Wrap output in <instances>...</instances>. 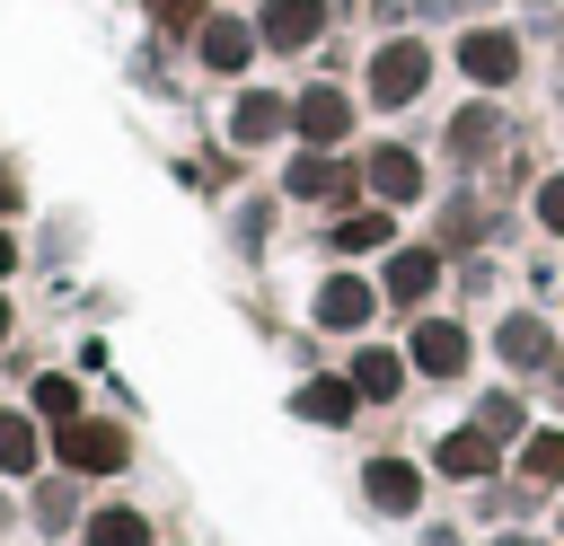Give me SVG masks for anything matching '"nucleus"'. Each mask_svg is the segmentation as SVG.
<instances>
[{
  "instance_id": "nucleus-1",
  "label": "nucleus",
  "mask_w": 564,
  "mask_h": 546,
  "mask_svg": "<svg viewBox=\"0 0 564 546\" xmlns=\"http://www.w3.org/2000/svg\"><path fill=\"white\" fill-rule=\"evenodd\" d=\"M441 44L432 35H414V26H397V35H379L370 53H361V106L370 114H405V106H423L432 97V79H441Z\"/></svg>"
},
{
  "instance_id": "nucleus-2",
  "label": "nucleus",
  "mask_w": 564,
  "mask_h": 546,
  "mask_svg": "<svg viewBox=\"0 0 564 546\" xmlns=\"http://www.w3.org/2000/svg\"><path fill=\"white\" fill-rule=\"evenodd\" d=\"M449 70L467 79V97H511L529 79V26L511 18H467L449 35Z\"/></svg>"
},
{
  "instance_id": "nucleus-3",
  "label": "nucleus",
  "mask_w": 564,
  "mask_h": 546,
  "mask_svg": "<svg viewBox=\"0 0 564 546\" xmlns=\"http://www.w3.org/2000/svg\"><path fill=\"white\" fill-rule=\"evenodd\" d=\"M282 203H300V211H352V203H370V185H361V150H300L291 141V159H282V185H273Z\"/></svg>"
},
{
  "instance_id": "nucleus-4",
  "label": "nucleus",
  "mask_w": 564,
  "mask_h": 546,
  "mask_svg": "<svg viewBox=\"0 0 564 546\" xmlns=\"http://www.w3.org/2000/svg\"><path fill=\"white\" fill-rule=\"evenodd\" d=\"M379 317H388V299H379V273H370V264H326V273L308 282V335L361 343Z\"/></svg>"
},
{
  "instance_id": "nucleus-5",
  "label": "nucleus",
  "mask_w": 564,
  "mask_h": 546,
  "mask_svg": "<svg viewBox=\"0 0 564 546\" xmlns=\"http://www.w3.org/2000/svg\"><path fill=\"white\" fill-rule=\"evenodd\" d=\"M405 361H414V379L423 387H467L476 379V352H485V335L467 326V317H449V308H423V317H405Z\"/></svg>"
},
{
  "instance_id": "nucleus-6",
  "label": "nucleus",
  "mask_w": 564,
  "mask_h": 546,
  "mask_svg": "<svg viewBox=\"0 0 564 546\" xmlns=\"http://www.w3.org/2000/svg\"><path fill=\"white\" fill-rule=\"evenodd\" d=\"M370 273H379L388 317H423V308H441V291H449V247H441V238H397Z\"/></svg>"
},
{
  "instance_id": "nucleus-7",
  "label": "nucleus",
  "mask_w": 564,
  "mask_h": 546,
  "mask_svg": "<svg viewBox=\"0 0 564 546\" xmlns=\"http://www.w3.org/2000/svg\"><path fill=\"white\" fill-rule=\"evenodd\" d=\"M361 88H344V79H300L291 88V141L300 150H352L361 141Z\"/></svg>"
},
{
  "instance_id": "nucleus-8",
  "label": "nucleus",
  "mask_w": 564,
  "mask_h": 546,
  "mask_svg": "<svg viewBox=\"0 0 564 546\" xmlns=\"http://www.w3.org/2000/svg\"><path fill=\"white\" fill-rule=\"evenodd\" d=\"M485 352L502 361V379L538 387V379L564 361V317H546V308H502V317H494V335H485Z\"/></svg>"
},
{
  "instance_id": "nucleus-9",
  "label": "nucleus",
  "mask_w": 564,
  "mask_h": 546,
  "mask_svg": "<svg viewBox=\"0 0 564 546\" xmlns=\"http://www.w3.org/2000/svg\"><path fill=\"white\" fill-rule=\"evenodd\" d=\"M53 467L79 476V484L123 476V467H132V423H115V414H79V423H62V432H53Z\"/></svg>"
},
{
  "instance_id": "nucleus-10",
  "label": "nucleus",
  "mask_w": 564,
  "mask_h": 546,
  "mask_svg": "<svg viewBox=\"0 0 564 546\" xmlns=\"http://www.w3.org/2000/svg\"><path fill=\"white\" fill-rule=\"evenodd\" d=\"M220 132H229L238 159H247V150H291V88H273V79H238Z\"/></svg>"
},
{
  "instance_id": "nucleus-11",
  "label": "nucleus",
  "mask_w": 564,
  "mask_h": 546,
  "mask_svg": "<svg viewBox=\"0 0 564 546\" xmlns=\"http://www.w3.org/2000/svg\"><path fill=\"white\" fill-rule=\"evenodd\" d=\"M502 150H511V114H502V97H467V106H449V123H441V159H449L458 176H485Z\"/></svg>"
},
{
  "instance_id": "nucleus-12",
  "label": "nucleus",
  "mask_w": 564,
  "mask_h": 546,
  "mask_svg": "<svg viewBox=\"0 0 564 546\" xmlns=\"http://www.w3.org/2000/svg\"><path fill=\"white\" fill-rule=\"evenodd\" d=\"M185 53H194V70H203V79H229V88H238V79H256L264 35H256V18H247V9H212V18H203V35H194Z\"/></svg>"
},
{
  "instance_id": "nucleus-13",
  "label": "nucleus",
  "mask_w": 564,
  "mask_h": 546,
  "mask_svg": "<svg viewBox=\"0 0 564 546\" xmlns=\"http://www.w3.org/2000/svg\"><path fill=\"white\" fill-rule=\"evenodd\" d=\"M423 467L441 476V484H494V476H511V449L485 432V423H449V432H432V449H423Z\"/></svg>"
},
{
  "instance_id": "nucleus-14",
  "label": "nucleus",
  "mask_w": 564,
  "mask_h": 546,
  "mask_svg": "<svg viewBox=\"0 0 564 546\" xmlns=\"http://www.w3.org/2000/svg\"><path fill=\"white\" fill-rule=\"evenodd\" d=\"M361 185H370V203L414 211V203H432V159L414 141H361Z\"/></svg>"
},
{
  "instance_id": "nucleus-15",
  "label": "nucleus",
  "mask_w": 564,
  "mask_h": 546,
  "mask_svg": "<svg viewBox=\"0 0 564 546\" xmlns=\"http://www.w3.org/2000/svg\"><path fill=\"white\" fill-rule=\"evenodd\" d=\"M361 502H370L379 520H423V502H432V467L405 458V449H370V458H361Z\"/></svg>"
},
{
  "instance_id": "nucleus-16",
  "label": "nucleus",
  "mask_w": 564,
  "mask_h": 546,
  "mask_svg": "<svg viewBox=\"0 0 564 546\" xmlns=\"http://www.w3.org/2000/svg\"><path fill=\"white\" fill-rule=\"evenodd\" d=\"M256 18V35H264V53H282V62H300V53H317L326 35H335V0H256L247 9Z\"/></svg>"
},
{
  "instance_id": "nucleus-17",
  "label": "nucleus",
  "mask_w": 564,
  "mask_h": 546,
  "mask_svg": "<svg viewBox=\"0 0 564 546\" xmlns=\"http://www.w3.org/2000/svg\"><path fill=\"white\" fill-rule=\"evenodd\" d=\"M405 211H388V203H352V211H335L326 220V264H379L405 229H397Z\"/></svg>"
},
{
  "instance_id": "nucleus-18",
  "label": "nucleus",
  "mask_w": 564,
  "mask_h": 546,
  "mask_svg": "<svg viewBox=\"0 0 564 546\" xmlns=\"http://www.w3.org/2000/svg\"><path fill=\"white\" fill-rule=\"evenodd\" d=\"M344 379L361 387V405H397V396L414 387V361H405V343H388V335H361V343L344 352Z\"/></svg>"
},
{
  "instance_id": "nucleus-19",
  "label": "nucleus",
  "mask_w": 564,
  "mask_h": 546,
  "mask_svg": "<svg viewBox=\"0 0 564 546\" xmlns=\"http://www.w3.org/2000/svg\"><path fill=\"white\" fill-rule=\"evenodd\" d=\"M291 414H300V423H317V432H352L370 405H361V387H352V379H344V361H335V370H308V379L291 387Z\"/></svg>"
},
{
  "instance_id": "nucleus-20",
  "label": "nucleus",
  "mask_w": 564,
  "mask_h": 546,
  "mask_svg": "<svg viewBox=\"0 0 564 546\" xmlns=\"http://www.w3.org/2000/svg\"><path fill=\"white\" fill-rule=\"evenodd\" d=\"M53 467V423H35V405H0V484H35Z\"/></svg>"
},
{
  "instance_id": "nucleus-21",
  "label": "nucleus",
  "mask_w": 564,
  "mask_h": 546,
  "mask_svg": "<svg viewBox=\"0 0 564 546\" xmlns=\"http://www.w3.org/2000/svg\"><path fill=\"white\" fill-rule=\"evenodd\" d=\"M467 423H485V432H494L502 449H520V440L538 432V387H520V379H502V387H476Z\"/></svg>"
},
{
  "instance_id": "nucleus-22",
  "label": "nucleus",
  "mask_w": 564,
  "mask_h": 546,
  "mask_svg": "<svg viewBox=\"0 0 564 546\" xmlns=\"http://www.w3.org/2000/svg\"><path fill=\"white\" fill-rule=\"evenodd\" d=\"M26 520H35L44 537L79 528V520H88V484H79V476H62V467H44V476L26 484Z\"/></svg>"
},
{
  "instance_id": "nucleus-23",
  "label": "nucleus",
  "mask_w": 564,
  "mask_h": 546,
  "mask_svg": "<svg viewBox=\"0 0 564 546\" xmlns=\"http://www.w3.org/2000/svg\"><path fill=\"white\" fill-rule=\"evenodd\" d=\"M511 476L538 484V493H564V423H555V414H538V432L511 449Z\"/></svg>"
},
{
  "instance_id": "nucleus-24",
  "label": "nucleus",
  "mask_w": 564,
  "mask_h": 546,
  "mask_svg": "<svg viewBox=\"0 0 564 546\" xmlns=\"http://www.w3.org/2000/svg\"><path fill=\"white\" fill-rule=\"evenodd\" d=\"M79 546H159V528H150V511H141V502H88Z\"/></svg>"
},
{
  "instance_id": "nucleus-25",
  "label": "nucleus",
  "mask_w": 564,
  "mask_h": 546,
  "mask_svg": "<svg viewBox=\"0 0 564 546\" xmlns=\"http://www.w3.org/2000/svg\"><path fill=\"white\" fill-rule=\"evenodd\" d=\"M432 238L449 247V264H458V255H485V203H476V194H449V203H441V229H432Z\"/></svg>"
},
{
  "instance_id": "nucleus-26",
  "label": "nucleus",
  "mask_w": 564,
  "mask_h": 546,
  "mask_svg": "<svg viewBox=\"0 0 564 546\" xmlns=\"http://www.w3.org/2000/svg\"><path fill=\"white\" fill-rule=\"evenodd\" d=\"M26 405H35V423H53V432H62V423H79V414H88V387H79V370H44Z\"/></svg>"
},
{
  "instance_id": "nucleus-27",
  "label": "nucleus",
  "mask_w": 564,
  "mask_h": 546,
  "mask_svg": "<svg viewBox=\"0 0 564 546\" xmlns=\"http://www.w3.org/2000/svg\"><path fill=\"white\" fill-rule=\"evenodd\" d=\"M212 9H220V0H141V18H150V35H159V44H194Z\"/></svg>"
},
{
  "instance_id": "nucleus-28",
  "label": "nucleus",
  "mask_w": 564,
  "mask_h": 546,
  "mask_svg": "<svg viewBox=\"0 0 564 546\" xmlns=\"http://www.w3.org/2000/svg\"><path fill=\"white\" fill-rule=\"evenodd\" d=\"M529 229H538L546 247H564V167H546V176L529 185Z\"/></svg>"
},
{
  "instance_id": "nucleus-29",
  "label": "nucleus",
  "mask_w": 564,
  "mask_h": 546,
  "mask_svg": "<svg viewBox=\"0 0 564 546\" xmlns=\"http://www.w3.org/2000/svg\"><path fill=\"white\" fill-rule=\"evenodd\" d=\"M18 211H26V176L0 159V220H18Z\"/></svg>"
},
{
  "instance_id": "nucleus-30",
  "label": "nucleus",
  "mask_w": 564,
  "mask_h": 546,
  "mask_svg": "<svg viewBox=\"0 0 564 546\" xmlns=\"http://www.w3.org/2000/svg\"><path fill=\"white\" fill-rule=\"evenodd\" d=\"M538 414H555V423H564V361L538 379Z\"/></svg>"
},
{
  "instance_id": "nucleus-31",
  "label": "nucleus",
  "mask_w": 564,
  "mask_h": 546,
  "mask_svg": "<svg viewBox=\"0 0 564 546\" xmlns=\"http://www.w3.org/2000/svg\"><path fill=\"white\" fill-rule=\"evenodd\" d=\"M18 264H26V247H18V220H0V282H9Z\"/></svg>"
},
{
  "instance_id": "nucleus-32",
  "label": "nucleus",
  "mask_w": 564,
  "mask_h": 546,
  "mask_svg": "<svg viewBox=\"0 0 564 546\" xmlns=\"http://www.w3.org/2000/svg\"><path fill=\"white\" fill-rule=\"evenodd\" d=\"M18 520H26V502H18V484H0V537H9Z\"/></svg>"
},
{
  "instance_id": "nucleus-33",
  "label": "nucleus",
  "mask_w": 564,
  "mask_h": 546,
  "mask_svg": "<svg viewBox=\"0 0 564 546\" xmlns=\"http://www.w3.org/2000/svg\"><path fill=\"white\" fill-rule=\"evenodd\" d=\"M449 9H458V26L467 18H502V0H449Z\"/></svg>"
},
{
  "instance_id": "nucleus-34",
  "label": "nucleus",
  "mask_w": 564,
  "mask_h": 546,
  "mask_svg": "<svg viewBox=\"0 0 564 546\" xmlns=\"http://www.w3.org/2000/svg\"><path fill=\"white\" fill-rule=\"evenodd\" d=\"M485 546H538V537H529V520H511V528H494Z\"/></svg>"
},
{
  "instance_id": "nucleus-35",
  "label": "nucleus",
  "mask_w": 564,
  "mask_h": 546,
  "mask_svg": "<svg viewBox=\"0 0 564 546\" xmlns=\"http://www.w3.org/2000/svg\"><path fill=\"white\" fill-rule=\"evenodd\" d=\"M18 335V299H9V282H0V343Z\"/></svg>"
},
{
  "instance_id": "nucleus-36",
  "label": "nucleus",
  "mask_w": 564,
  "mask_h": 546,
  "mask_svg": "<svg viewBox=\"0 0 564 546\" xmlns=\"http://www.w3.org/2000/svg\"><path fill=\"white\" fill-rule=\"evenodd\" d=\"M414 546H467V537H458V528H423Z\"/></svg>"
},
{
  "instance_id": "nucleus-37",
  "label": "nucleus",
  "mask_w": 564,
  "mask_h": 546,
  "mask_svg": "<svg viewBox=\"0 0 564 546\" xmlns=\"http://www.w3.org/2000/svg\"><path fill=\"white\" fill-rule=\"evenodd\" d=\"M546 528H555V546H564V493H555V511H546Z\"/></svg>"
},
{
  "instance_id": "nucleus-38",
  "label": "nucleus",
  "mask_w": 564,
  "mask_h": 546,
  "mask_svg": "<svg viewBox=\"0 0 564 546\" xmlns=\"http://www.w3.org/2000/svg\"><path fill=\"white\" fill-rule=\"evenodd\" d=\"M335 9H361V0H335Z\"/></svg>"
}]
</instances>
